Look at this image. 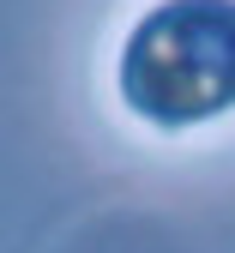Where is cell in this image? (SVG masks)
<instances>
[{
  "label": "cell",
  "instance_id": "obj_1",
  "mask_svg": "<svg viewBox=\"0 0 235 253\" xmlns=\"http://www.w3.org/2000/svg\"><path fill=\"white\" fill-rule=\"evenodd\" d=\"M121 97L151 126H193L235 103V0H163L121 48Z\"/></svg>",
  "mask_w": 235,
  "mask_h": 253
}]
</instances>
